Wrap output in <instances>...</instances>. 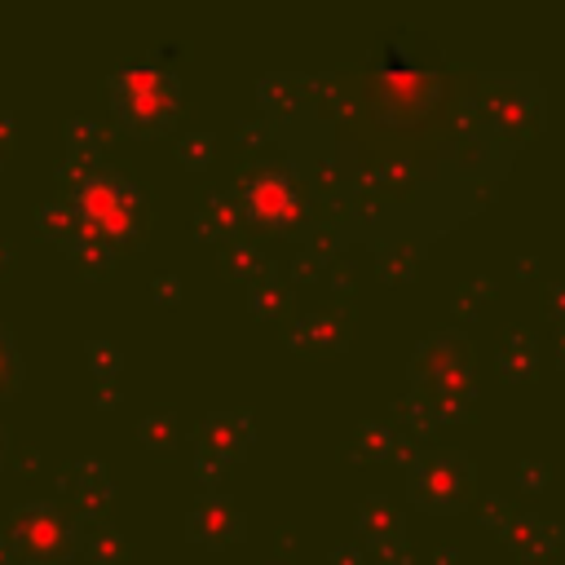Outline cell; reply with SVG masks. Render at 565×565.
<instances>
[{"mask_svg": "<svg viewBox=\"0 0 565 565\" xmlns=\"http://www.w3.org/2000/svg\"><path fill=\"white\" fill-rule=\"evenodd\" d=\"M79 216H88L93 225L102 230H128L137 221V190L128 181H119V172H93L84 185H79Z\"/></svg>", "mask_w": 565, "mask_h": 565, "instance_id": "obj_2", "label": "cell"}, {"mask_svg": "<svg viewBox=\"0 0 565 565\" xmlns=\"http://www.w3.org/2000/svg\"><path fill=\"white\" fill-rule=\"evenodd\" d=\"M22 375V358H18V349H13V340L0 331V393H9V384Z\"/></svg>", "mask_w": 565, "mask_h": 565, "instance_id": "obj_4", "label": "cell"}, {"mask_svg": "<svg viewBox=\"0 0 565 565\" xmlns=\"http://www.w3.org/2000/svg\"><path fill=\"white\" fill-rule=\"evenodd\" d=\"M115 102L119 110L137 124V128H150V124H163L172 115V102H177V84L168 71H154V66H124L115 75Z\"/></svg>", "mask_w": 565, "mask_h": 565, "instance_id": "obj_1", "label": "cell"}, {"mask_svg": "<svg viewBox=\"0 0 565 565\" xmlns=\"http://www.w3.org/2000/svg\"><path fill=\"white\" fill-rule=\"evenodd\" d=\"M13 539H18V547H22L31 561H62V556L71 552V530H66V521H62L53 508H44V503H31V508H22V512L13 516Z\"/></svg>", "mask_w": 565, "mask_h": 565, "instance_id": "obj_3", "label": "cell"}]
</instances>
